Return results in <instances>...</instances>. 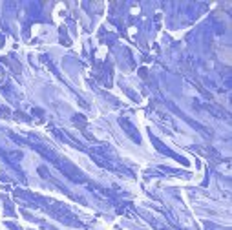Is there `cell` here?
<instances>
[{
  "label": "cell",
  "instance_id": "obj_1",
  "mask_svg": "<svg viewBox=\"0 0 232 230\" xmlns=\"http://www.w3.org/2000/svg\"><path fill=\"white\" fill-rule=\"evenodd\" d=\"M119 124L123 126V130H124V132H126V133L132 137V139H135V143H137V144L141 143V137H139L137 130H135V126L132 124L128 119H119Z\"/></svg>",
  "mask_w": 232,
  "mask_h": 230
},
{
  "label": "cell",
  "instance_id": "obj_2",
  "mask_svg": "<svg viewBox=\"0 0 232 230\" xmlns=\"http://www.w3.org/2000/svg\"><path fill=\"white\" fill-rule=\"evenodd\" d=\"M73 123H75V126H77L79 130H82V132H84L86 124H88V119H86L82 113H75L73 115Z\"/></svg>",
  "mask_w": 232,
  "mask_h": 230
},
{
  "label": "cell",
  "instance_id": "obj_3",
  "mask_svg": "<svg viewBox=\"0 0 232 230\" xmlns=\"http://www.w3.org/2000/svg\"><path fill=\"white\" fill-rule=\"evenodd\" d=\"M59 35H61V40H62L64 46H71V40H70V37H68V33H66V28H61L59 29Z\"/></svg>",
  "mask_w": 232,
  "mask_h": 230
},
{
  "label": "cell",
  "instance_id": "obj_4",
  "mask_svg": "<svg viewBox=\"0 0 232 230\" xmlns=\"http://www.w3.org/2000/svg\"><path fill=\"white\" fill-rule=\"evenodd\" d=\"M4 62L9 64L11 70H13L15 73H20V64H18V62H15V60H11V59H4Z\"/></svg>",
  "mask_w": 232,
  "mask_h": 230
},
{
  "label": "cell",
  "instance_id": "obj_5",
  "mask_svg": "<svg viewBox=\"0 0 232 230\" xmlns=\"http://www.w3.org/2000/svg\"><path fill=\"white\" fill-rule=\"evenodd\" d=\"M4 205H6V212H8V216H13V214H15V210H13V205H11V201L8 197H4Z\"/></svg>",
  "mask_w": 232,
  "mask_h": 230
},
{
  "label": "cell",
  "instance_id": "obj_6",
  "mask_svg": "<svg viewBox=\"0 0 232 230\" xmlns=\"http://www.w3.org/2000/svg\"><path fill=\"white\" fill-rule=\"evenodd\" d=\"M0 117H4V119H9V117H11L9 108H6V106H0Z\"/></svg>",
  "mask_w": 232,
  "mask_h": 230
},
{
  "label": "cell",
  "instance_id": "obj_7",
  "mask_svg": "<svg viewBox=\"0 0 232 230\" xmlns=\"http://www.w3.org/2000/svg\"><path fill=\"white\" fill-rule=\"evenodd\" d=\"M15 117H18L20 121H28V123L31 121V117H28V115H24V113H22V112H17V113H15Z\"/></svg>",
  "mask_w": 232,
  "mask_h": 230
},
{
  "label": "cell",
  "instance_id": "obj_8",
  "mask_svg": "<svg viewBox=\"0 0 232 230\" xmlns=\"http://www.w3.org/2000/svg\"><path fill=\"white\" fill-rule=\"evenodd\" d=\"M139 75H141L143 79H146V70H145V68H141V70H139Z\"/></svg>",
  "mask_w": 232,
  "mask_h": 230
},
{
  "label": "cell",
  "instance_id": "obj_9",
  "mask_svg": "<svg viewBox=\"0 0 232 230\" xmlns=\"http://www.w3.org/2000/svg\"><path fill=\"white\" fill-rule=\"evenodd\" d=\"M33 113L39 115V117H42V110H39V108H33Z\"/></svg>",
  "mask_w": 232,
  "mask_h": 230
},
{
  "label": "cell",
  "instance_id": "obj_10",
  "mask_svg": "<svg viewBox=\"0 0 232 230\" xmlns=\"http://www.w3.org/2000/svg\"><path fill=\"white\" fill-rule=\"evenodd\" d=\"M2 46H4V35L0 33V48H2Z\"/></svg>",
  "mask_w": 232,
  "mask_h": 230
}]
</instances>
